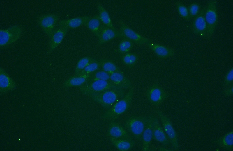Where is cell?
Segmentation results:
<instances>
[{"instance_id":"cell-4","label":"cell","mask_w":233,"mask_h":151,"mask_svg":"<svg viewBox=\"0 0 233 151\" xmlns=\"http://www.w3.org/2000/svg\"><path fill=\"white\" fill-rule=\"evenodd\" d=\"M206 7L205 18L207 25L206 38L209 39L213 35L218 23L216 1H209Z\"/></svg>"},{"instance_id":"cell-27","label":"cell","mask_w":233,"mask_h":151,"mask_svg":"<svg viewBox=\"0 0 233 151\" xmlns=\"http://www.w3.org/2000/svg\"><path fill=\"white\" fill-rule=\"evenodd\" d=\"M102 70L110 75L114 72H121V70L115 63L109 59H104L100 61Z\"/></svg>"},{"instance_id":"cell-19","label":"cell","mask_w":233,"mask_h":151,"mask_svg":"<svg viewBox=\"0 0 233 151\" xmlns=\"http://www.w3.org/2000/svg\"><path fill=\"white\" fill-rule=\"evenodd\" d=\"M153 116L148 117L145 128L143 133L142 139L143 150H148L150 144L153 138Z\"/></svg>"},{"instance_id":"cell-23","label":"cell","mask_w":233,"mask_h":151,"mask_svg":"<svg viewBox=\"0 0 233 151\" xmlns=\"http://www.w3.org/2000/svg\"><path fill=\"white\" fill-rule=\"evenodd\" d=\"M101 22L98 15H96L91 17L85 25L98 37L102 25Z\"/></svg>"},{"instance_id":"cell-8","label":"cell","mask_w":233,"mask_h":151,"mask_svg":"<svg viewBox=\"0 0 233 151\" xmlns=\"http://www.w3.org/2000/svg\"><path fill=\"white\" fill-rule=\"evenodd\" d=\"M158 115L165 133L168 137L171 145L174 150L179 149L177 134L169 118L159 110H157Z\"/></svg>"},{"instance_id":"cell-12","label":"cell","mask_w":233,"mask_h":151,"mask_svg":"<svg viewBox=\"0 0 233 151\" xmlns=\"http://www.w3.org/2000/svg\"><path fill=\"white\" fill-rule=\"evenodd\" d=\"M68 29L67 28L59 26L55 28L50 37L48 44V52L53 51L61 43Z\"/></svg>"},{"instance_id":"cell-18","label":"cell","mask_w":233,"mask_h":151,"mask_svg":"<svg viewBox=\"0 0 233 151\" xmlns=\"http://www.w3.org/2000/svg\"><path fill=\"white\" fill-rule=\"evenodd\" d=\"M109 81L117 87L124 89H129L132 86L130 80L121 72L110 74Z\"/></svg>"},{"instance_id":"cell-10","label":"cell","mask_w":233,"mask_h":151,"mask_svg":"<svg viewBox=\"0 0 233 151\" xmlns=\"http://www.w3.org/2000/svg\"><path fill=\"white\" fill-rule=\"evenodd\" d=\"M120 37L128 39L138 45L147 44L151 41L133 30L125 23L121 22L119 31Z\"/></svg>"},{"instance_id":"cell-11","label":"cell","mask_w":233,"mask_h":151,"mask_svg":"<svg viewBox=\"0 0 233 151\" xmlns=\"http://www.w3.org/2000/svg\"><path fill=\"white\" fill-rule=\"evenodd\" d=\"M206 7L200 10L199 14L193 19L191 30L195 34L206 38L207 25L205 18Z\"/></svg>"},{"instance_id":"cell-2","label":"cell","mask_w":233,"mask_h":151,"mask_svg":"<svg viewBox=\"0 0 233 151\" xmlns=\"http://www.w3.org/2000/svg\"><path fill=\"white\" fill-rule=\"evenodd\" d=\"M133 93L134 88L132 86L122 98L108 109L104 114L103 118L108 120H112L125 112L130 107Z\"/></svg>"},{"instance_id":"cell-34","label":"cell","mask_w":233,"mask_h":151,"mask_svg":"<svg viewBox=\"0 0 233 151\" xmlns=\"http://www.w3.org/2000/svg\"><path fill=\"white\" fill-rule=\"evenodd\" d=\"M233 80V69L231 68L228 71L225 76L224 82L225 85L230 86L232 85Z\"/></svg>"},{"instance_id":"cell-3","label":"cell","mask_w":233,"mask_h":151,"mask_svg":"<svg viewBox=\"0 0 233 151\" xmlns=\"http://www.w3.org/2000/svg\"><path fill=\"white\" fill-rule=\"evenodd\" d=\"M148 117L133 116L126 120L125 125L127 130L136 139L140 140L142 138Z\"/></svg>"},{"instance_id":"cell-25","label":"cell","mask_w":233,"mask_h":151,"mask_svg":"<svg viewBox=\"0 0 233 151\" xmlns=\"http://www.w3.org/2000/svg\"><path fill=\"white\" fill-rule=\"evenodd\" d=\"M97 6L99 18L103 25L110 28L115 29L108 12L103 5L98 2L97 3Z\"/></svg>"},{"instance_id":"cell-30","label":"cell","mask_w":233,"mask_h":151,"mask_svg":"<svg viewBox=\"0 0 233 151\" xmlns=\"http://www.w3.org/2000/svg\"><path fill=\"white\" fill-rule=\"evenodd\" d=\"M176 6L178 12L182 18L188 21L190 20L188 8L184 5L177 2L176 3Z\"/></svg>"},{"instance_id":"cell-33","label":"cell","mask_w":233,"mask_h":151,"mask_svg":"<svg viewBox=\"0 0 233 151\" xmlns=\"http://www.w3.org/2000/svg\"><path fill=\"white\" fill-rule=\"evenodd\" d=\"M188 9L191 19L195 17L199 14L200 10L199 5L196 2L191 4Z\"/></svg>"},{"instance_id":"cell-31","label":"cell","mask_w":233,"mask_h":151,"mask_svg":"<svg viewBox=\"0 0 233 151\" xmlns=\"http://www.w3.org/2000/svg\"><path fill=\"white\" fill-rule=\"evenodd\" d=\"M100 67V62L96 60L87 66L77 75L91 74Z\"/></svg>"},{"instance_id":"cell-7","label":"cell","mask_w":233,"mask_h":151,"mask_svg":"<svg viewBox=\"0 0 233 151\" xmlns=\"http://www.w3.org/2000/svg\"><path fill=\"white\" fill-rule=\"evenodd\" d=\"M22 28L19 25H15L0 30V46L4 47L17 41L22 33Z\"/></svg>"},{"instance_id":"cell-14","label":"cell","mask_w":233,"mask_h":151,"mask_svg":"<svg viewBox=\"0 0 233 151\" xmlns=\"http://www.w3.org/2000/svg\"><path fill=\"white\" fill-rule=\"evenodd\" d=\"M147 46L161 59H165L174 56L175 51L173 48L150 41Z\"/></svg>"},{"instance_id":"cell-28","label":"cell","mask_w":233,"mask_h":151,"mask_svg":"<svg viewBox=\"0 0 233 151\" xmlns=\"http://www.w3.org/2000/svg\"><path fill=\"white\" fill-rule=\"evenodd\" d=\"M96 60L89 56L80 59L78 61L75 70V75H78L87 66Z\"/></svg>"},{"instance_id":"cell-5","label":"cell","mask_w":233,"mask_h":151,"mask_svg":"<svg viewBox=\"0 0 233 151\" xmlns=\"http://www.w3.org/2000/svg\"><path fill=\"white\" fill-rule=\"evenodd\" d=\"M119 88L110 81L97 80L88 82L81 86V91L89 96L105 91Z\"/></svg>"},{"instance_id":"cell-26","label":"cell","mask_w":233,"mask_h":151,"mask_svg":"<svg viewBox=\"0 0 233 151\" xmlns=\"http://www.w3.org/2000/svg\"><path fill=\"white\" fill-rule=\"evenodd\" d=\"M139 57L137 54L130 52L123 54L121 57L123 63L129 68H132L135 65Z\"/></svg>"},{"instance_id":"cell-32","label":"cell","mask_w":233,"mask_h":151,"mask_svg":"<svg viewBox=\"0 0 233 151\" xmlns=\"http://www.w3.org/2000/svg\"><path fill=\"white\" fill-rule=\"evenodd\" d=\"M110 75L103 70L96 72L91 74L87 82L97 80L109 81Z\"/></svg>"},{"instance_id":"cell-20","label":"cell","mask_w":233,"mask_h":151,"mask_svg":"<svg viewBox=\"0 0 233 151\" xmlns=\"http://www.w3.org/2000/svg\"><path fill=\"white\" fill-rule=\"evenodd\" d=\"M88 16L79 17L59 21L58 25L64 27L68 28H74L85 25L90 18Z\"/></svg>"},{"instance_id":"cell-21","label":"cell","mask_w":233,"mask_h":151,"mask_svg":"<svg viewBox=\"0 0 233 151\" xmlns=\"http://www.w3.org/2000/svg\"><path fill=\"white\" fill-rule=\"evenodd\" d=\"M91 74L75 75L64 82L63 86L66 88L82 86L88 82Z\"/></svg>"},{"instance_id":"cell-35","label":"cell","mask_w":233,"mask_h":151,"mask_svg":"<svg viewBox=\"0 0 233 151\" xmlns=\"http://www.w3.org/2000/svg\"><path fill=\"white\" fill-rule=\"evenodd\" d=\"M233 87L232 85L229 86L224 91V93L227 95H232L233 93Z\"/></svg>"},{"instance_id":"cell-15","label":"cell","mask_w":233,"mask_h":151,"mask_svg":"<svg viewBox=\"0 0 233 151\" xmlns=\"http://www.w3.org/2000/svg\"><path fill=\"white\" fill-rule=\"evenodd\" d=\"M118 37H120V33L116 29L102 25L98 37V43L100 45L103 44Z\"/></svg>"},{"instance_id":"cell-9","label":"cell","mask_w":233,"mask_h":151,"mask_svg":"<svg viewBox=\"0 0 233 151\" xmlns=\"http://www.w3.org/2000/svg\"><path fill=\"white\" fill-rule=\"evenodd\" d=\"M59 18V16L56 14H45L41 15L38 19V25L50 38L56 28Z\"/></svg>"},{"instance_id":"cell-6","label":"cell","mask_w":233,"mask_h":151,"mask_svg":"<svg viewBox=\"0 0 233 151\" xmlns=\"http://www.w3.org/2000/svg\"><path fill=\"white\" fill-rule=\"evenodd\" d=\"M147 98L152 105L155 107L160 105L168 97L165 90L158 83L151 85L146 92Z\"/></svg>"},{"instance_id":"cell-22","label":"cell","mask_w":233,"mask_h":151,"mask_svg":"<svg viewBox=\"0 0 233 151\" xmlns=\"http://www.w3.org/2000/svg\"><path fill=\"white\" fill-rule=\"evenodd\" d=\"M110 140L115 147L121 151H128L135 145V142L132 139H123L110 137Z\"/></svg>"},{"instance_id":"cell-29","label":"cell","mask_w":233,"mask_h":151,"mask_svg":"<svg viewBox=\"0 0 233 151\" xmlns=\"http://www.w3.org/2000/svg\"><path fill=\"white\" fill-rule=\"evenodd\" d=\"M133 46V42L128 39L124 38L118 45V52L122 54L128 53L132 49Z\"/></svg>"},{"instance_id":"cell-17","label":"cell","mask_w":233,"mask_h":151,"mask_svg":"<svg viewBox=\"0 0 233 151\" xmlns=\"http://www.w3.org/2000/svg\"><path fill=\"white\" fill-rule=\"evenodd\" d=\"M15 82L2 68L0 69V89L1 94L14 89L16 87Z\"/></svg>"},{"instance_id":"cell-24","label":"cell","mask_w":233,"mask_h":151,"mask_svg":"<svg viewBox=\"0 0 233 151\" xmlns=\"http://www.w3.org/2000/svg\"><path fill=\"white\" fill-rule=\"evenodd\" d=\"M216 142L223 148L227 150H231L233 147V130L217 139Z\"/></svg>"},{"instance_id":"cell-1","label":"cell","mask_w":233,"mask_h":151,"mask_svg":"<svg viewBox=\"0 0 233 151\" xmlns=\"http://www.w3.org/2000/svg\"><path fill=\"white\" fill-rule=\"evenodd\" d=\"M125 89L116 88L90 96L94 101L105 108L110 107L126 94Z\"/></svg>"},{"instance_id":"cell-16","label":"cell","mask_w":233,"mask_h":151,"mask_svg":"<svg viewBox=\"0 0 233 151\" xmlns=\"http://www.w3.org/2000/svg\"><path fill=\"white\" fill-rule=\"evenodd\" d=\"M108 134L110 137L116 139H131L127 130L117 123L112 122L109 125Z\"/></svg>"},{"instance_id":"cell-13","label":"cell","mask_w":233,"mask_h":151,"mask_svg":"<svg viewBox=\"0 0 233 151\" xmlns=\"http://www.w3.org/2000/svg\"><path fill=\"white\" fill-rule=\"evenodd\" d=\"M153 138L156 141L165 146L170 144L169 140L161 127L157 118L153 116Z\"/></svg>"}]
</instances>
